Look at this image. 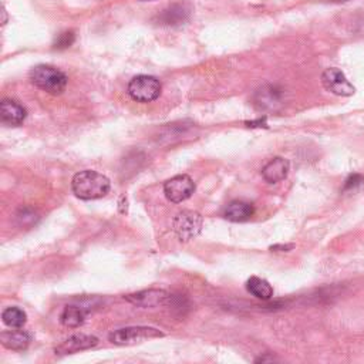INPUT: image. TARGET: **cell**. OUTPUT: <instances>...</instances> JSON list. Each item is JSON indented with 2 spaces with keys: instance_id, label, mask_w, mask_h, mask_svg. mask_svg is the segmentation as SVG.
Wrapping results in <instances>:
<instances>
[{
  "instance_id": "12",
  "label": "cell",
  "mask_w": 364,
  "mask_h": 364,
  "mask_svg": "<svg viewBox=\"0 0 364 364\" xmlns=\"http://www.w3.org/2000/svg\"><path fill=\"white\" fill-rule=\"evenodd\" d=\"M255 208L252 203L245 201H232L226 205L223 211L225 219L231 222H245L254 216Z\"/></svg>"
},
{
  "instance_id": "4",
  "label": "cell",
  "mask_w": 364,
  "mask_h": 364,
  "mask_svg": "<svg viewBox=\"0 0 364 364\" xmlns=\"http://www.w3.org/2000/svg\"><path fill=\"white\" fill-rule=\"evenodd\" d=\"M165 334L155 327L148 326H131V327H123L119 330H114L108 334V340L112 345L117 346H125L139 343L141 340L147 338H156V337H164Z\"/></svg>"
},
{
  "instance_id": "22",
  "label": "cell",
  "mask_w": 364,
  "mask_h": 364,
  "mask_svg": "<svg viewBox=\"0 0 364 364\" xmlns=\"http://www.w3.org/2000/svg\"><path fill=\"white\" fill-rule=\"evenodd\" d=\"M337 2H346V0H337Z\"/></svg>"
},
{
  "instance_id": "2",
  "label": "cell",
  "mask_w": 364,
  "mask_h": 364,
  "mask_svg": "<svg viewBox=\"0 0 364 364\" xmlns=\"http://www.w3.org/2000/svg\"><path fill=\"white\" fill-rule=\"evenodd\" d=\"M30 80L37 88L53 96L61 94L68 83L67 76L61 70L48 64H40L32 68Z\"/></svg>"
},
{
  "instance_id": "17",
  "label": "cell",
  "mask_w": 364,
  "mask_h": 364,
  "mask_svg": "<svg viewBox=\"0 0 364 364\" xmlns=\"http://www.w3.org/2000/svg\"><path fill=\"white\" fill-rule=\"evenodd\" d=\"M2 318H3V323L8 327L21 329L28 322V314L23 309L13 306V307H8L3 310Z\"/></svg>"
},
{
  "instance_id": "9",
  "label": "cell",
  "mask_w": 364,
  "mask_h": 364,
  "mask_svg": "<svg viewBox=\"0 0 364 364\" xmlns=\"http://www.w3.org/2000/svg\"><path fill=\"white\" fill-rule=\"evenodd\" d=\"M97 345H99V338L96 336L77 333V334H73L68 338H65L63 343H60L54 349V353L57 356H68V354H74L79 352L90 350V349L96 347Z\"/></svg>"
},
{
  "instance_id": "14",
  "label": "cell",
  "mask_w": 364,
  "mask_h": 364,
  "mask_svg": "<svg viewBox=\"0 0 364 364\" xmlns=\"http://www.w3.org/2000/svg\"><path fill=\"white\" fill-rule=\"evenodd\" d=\"M0 341L9 350L23 352L29 347L32 336L25 330H9L0 333Z\"/></svg>"
},
{
  "instance_id": "21",
  "label": "cell",
  "mask_w": 364,
  "mask_h": 364,
  "mask_svg": "<svg viewBox=\"0 0 364 364\" xmlns=\"http://www.w3.org/2000/svg\"><path fill=\"white\" fill-rule=\"evenodd\" d=\"M292 247H293V245H289V246H272L270 249H272V250H273V249H275V250H276V249H285V250H287V249H292Z\"/></svg>"
},
{
  "instance_id": "8",
  "label": "cell",
  "mask_w": 364,
  "mask_h": 364,
  "mask_svg": "<svg viewBox=\"0 0 364 364\" xmlns=\"http://www.w3.org/2000/svg\"><path fill=\"white\" fill-rule=\"evenodd\" d=\"M124 299L139 307H159L170 303L171 294L164 289H147L127 294Z\"/></svg>"
},
{
  "instance_id": "6",
  "label": "cell",
  "mask_w": 364,
  "mask_h": 364,
  "mask_svg": "<svg viewBox=\"0 0 364 364\" xmlns=\"http://www.w3.org/2000/svg\"><path fill=\"white\" fill-rule=\"evenodd\" d=\"M195 192V182L190 175H175L164 184V194L174 203L184 202Z\"/></svg>"
},
{
  "instance_id": "19",
  "label": "cell",
  "mask_w": 364,
  "mask_h": 364,
  "mask_svg": "<svg viewBox=\"0 0 364 364\" xmlns=\"http://www.w3.org/2000/svg\"><path fill=\"white\" fill-rule=\"evenodd\" d=\"M363 181H364V178H363L361 175H357V174H354V175H350V176L346 179V184H345V191H346V190H352V188H354V187L360 185Z\"/></svg>"
},
{
  "instance_id": "5",
  "label": "cell",
  "mask_w": 364,
  "mask_h": 364,
  "mask_svg": "<svg viewBox=\"0 0 364 364\" xmlns=\"http://www.w3.org/2000/svg\"><path fill=\"white\" fill-rule=\"evenodd\" d=\"M172 230L181 242H190L201 234L202 216L195 211H181L174 218Z\"/></svg>"
},
{
  "instance_id": "11",
  "label": "cell",
  "mask_w": 364,
  "mask_h": 364,
  "mask_svg": "<svg viewBox=\"0 0 364 364\" xmlns=\"http://www.w3.org/2000/svg\"><path fill=\"white\" fill-rule=\"evenodd\" d=\"M289 170L290 164L287 159L282 156H275L262 168V176L269 184H278V182L283 181L287 176Z\"/></svg>"
},
{
  "instance_id": "18",
  "label": "cell",
  "mask_w": 364,
  "mask_h": 364,
  "mask_svg": "<svg viewBox=\"0 0 364 364\" xmlns=\"http://www.w3.org/2000/svg\"><path fill=\"white\" fill-rule=\"evenodd\" d=\"M74 40V34L72 32H67V33H63L59 40L56 41V48L59 49H64V48H68Z\"/></svg>"
},
{
  "instance_id": "13",
  "label": "cell",
  "mask_w": 364,
  "mask_h": 364,
  "mask_svg": "<svg viewBox=\"0 0 364 364\" xmlns=\"http://www.w3.org/2000/svg\"><path fill=\"white\" fill-rule=\"evenodd\" d=\"M255 104L259 110H275L282 104V90L275 85H267L258 90Z\"/></svg>"
},
{
  "instance_id": "3",
  "label": "cell",
  "mask_w": 364,
  "mask_h": 364,
  "mask_svg": "<svg viewBox=\"0 0 364 364\" xmlns=\"http://www.w3.org/2000/svg\"><path fill=\"white\" fill-rule=\"evenodd\" d=\"M128 94L136 103H151L161 96L163 85L156 77L140 74L128 83Z\"/></svg>"
},
{
  "instance_id": "10",
  "label": "cell",
  "mask_w": 364,
  "mask_h": 364,
  "mask_svg": "<svg viewBox=\"0 0 364 364\" xmlns=\"http://www.w3.org/2000/svg\"><path fill=\"white\" fill-rule=\"evenodd\" d=\"M28 117V110L23 107L20 103L5 99L0 104V119H2V123L6 125L17 127L25 123Z\"/></svg>"
},
{
  "instance_id": "7",
  "label": "cell",
  "mask_w": 364,
  "mask_h": 364,
  "mask_svg": "<svg viewBox=\"0 0 364 364\" xmlns=\"http://www.w3.org/2000/svg\"><path fill=\"white\" fill-rule=\"evenodd\" d=\"M322 83L330 93L340 97H350L354 94V87L346 79L345 73L336 67L326 68L322 74Z\"/></svg>"
},
{
  "instance_id": "20",
  "label": "cell",
  "mask_w": 364,
  "mask_h": 364,
  "mask_svg": "<svg viewBox=\"0 0 364 364\" xmlns=\"http://www.w3.org/2000/svg\"><path fill=\"white\" fill-rule=\"evenodd\" d=\"M278 358L273 357V356H261L259 358H256V363H266V361H276Z\"/></svg>"
},
{
  "instance_id": "16",
  "label": "cell",
  "mask_w": 364,
  "mask_h": 364,
  "mask_svg": "<svg viewBox=\"0 0 364 364\" xmlns=\"http://www.w3.org/2000/svg\"><path fill=\"white\" fill-rule=\"evenodd\" d=\"M246 289L250 294L255 296L256 299H261V301H269L273 296L272 285L267 281L258 278V276H252L247 279Z\"/></svg>"
},
{
  "instance_id": "1",
  "label": "cell",
  "mask_w": 364,
  "mask_h": 364,
  "mask_svg": "<svg viewBox=\"0 0 364 364\" xmlns=\"http://www.w3.org/2000/svg\"><path fill=\"white\" fill-rule=\"evenodd\" d=\"M110 179L91 170H84L77 172L72 181V190L74 195L83 201H94L105 196L110 192Z\"/></svg>"
},
{
  "instance_id": "15",
  "label": "cell",
  "mask_w": 364,
  "mask_h": 364,
  "mask_svg": "<svg viewBox=\"0 0 364 364\" xmlns=\"http://www.w3.org/2000/svg\"><path fill=\"white\" fill-rule=\"evenodd\" d=\"M87 310L83 306L68 305L63 309L60 314V323L68 329H77L85 321Z\"/></svg>"
}]
</instances>
